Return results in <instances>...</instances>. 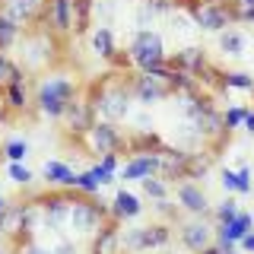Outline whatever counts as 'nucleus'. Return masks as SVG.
Listing matches in <instances>:
<instances>
[{
    "instance_id": "nucleus-1",
    "label": "nucleus",
    "mask_w": 254,
    "mask_h": 254,
    "mask_svg": "<svg viewBox=\"0 0 254 254\" xmlns=\"http://www.w3.org/2000/svg\"><path fill=\"white\" fill-rule=\"evenodd\" d=\"M130 99L133 95H130V86H127V76L111 73L108 79H102V83L92 86V92H89L86 102H89L95 121L118 124V121H124L127 111H130Z\"/></svg>"
},
{
    "instance_id": "nucleus-2",
    "label": "nucleus",
    "mask_w": 254,
    "mask_h": 254,
    "mask_svg": "<svg viewBox=\"0 0 254 254\" xmlns=\"http://www.w3.org/2000/svg\"><path fill=\"white\" fill-rule=\"evenodd\" d=\"M32 102L45 118H64L76 102V79L70 73H45L35 86Z\"/></svg>"
},
{
    "instance_id": "nucleus-3",
    "label": "nucleus",
    "mask_w": 254,
    "mask_h": 254,
    "mask_svg": "<svg viewBox=\"0 0 254 254\" xmlns=\"http://www.w3.org/2000/svg\"><path fill=\"white\" fill-rule=\"evenodd\" d=\"M175 3L188 6L194 26L206 32H219L222 35L235 22V3H226V0H175Z\"/></svg>"
},
{
    "instance_id": "nucleus-4",
    "label": "nucleus",
    "mask_w": 254,
    "mask_h": 254,
    "mask_svg": "<svg viewBox=\"0 0 254 254\" xmlns=\"http://www.w3.org/2000/svg\"><path fill=\"white\" fill-rule=\"evenodd\" d=\"M54 45H58V35L48 26L32 29L22 38V70L26 73H38L48 64H54Z\"/></svg>"
},
{
    "instance_id": "nucleus-5",
    "label": "nucleus",
    "mask_w": 254,
    "mask_h": 254,
    "mask_svg": "<svg viewBox=\"0 0 254 254\" xmlns=\"http://www.w3.org/2000/svg\"><path fill=\"white\" fill-rule=\"evenodd\" d=\"M172 242V226L169 222H149V226H137L121 232V251L143 254V251H165Z\"/></svg>"
},
{
    "instance_id": "nucleus-6",
    "label": "nucleus",
    "mask_w": 254,
    "mask_h": 254,
    "mask_svg": "<svg viewBox=\"0 0 254 254\" xmlns=\"http://www.w3.org/2000/svg\"><path fill=\"white\" fill-rule=\"evenodd\" d=\"M127 61H130L137 70L149 67V64L169 61V54H165V45H162V35H159V32H153V29L133 32L130 45H127Z\"/></svg>"
},
{
    "instance_id": "nucleus-7",
    "label": "nucleus",
    "mask_w": 254,
    "mask_h": 254,
    "mask_svg": "<svg viewBox=\"0 0 254 254\" xmlns=\"http://www.w3.org/2000/svg\"><path fill=\"white\" fill-rule=\"evenodd\" d=\"M83 149L86 153H92V156H108V153H118V149L127 143V137L121 133V127L118 124H111V121H95L89 127V133H86L83 140Z\"/></svg>"
},
{
    "instance_id": "nucleus-8",
    "label": "nucleus",
    "mask_w": 254,
    "mask_h": 254,
    "mask_svg": "<svg viewBox=\"0 0 254 254\" xmlns=\"http://www.w3.org/2000/svg\"><path fill=\"white\" fill-rule=\"evenodd\" d=\"M70 222H73V229H79L86 235H99L102 226L108 222V203H95L92 197L76 194L73 206H70Z\"/></svg>"
},
{
    "instance_id": "nucleus-9",
    "label": "nucleus",
    "mask_w": 254,
    "mask_h": 254,
    "mask_svg": "<svg viewBox=\"0 0 254 254\" xmlns=\"http://www.w3.org/2000/svg\"><path fill=\"white\" fill-rule=\"evenodd\" d=\"M178 238H181V245H185L190 254H200V251L210 248V245H216V229H210L206 219L190 216L188 222L178 226Z\"/></svg>"
},
{
    "instance_id": "nucleus-10",
    "label": "nucleus",
    "mask_w": 254,
    "mask_h": 254,
    "mask_svg": "<svg viewBox=\"0 0 254 254\" xmlns=\"http://www.w3.org/2000/svg\"><path fill=\"white\" fill-rule=\"evenodd\" d=\"M175 203H178V210H185L188 216H197V219H206V213H210L206 190L197 181H178L175 185Z\"/></svg>"
},
{
    "instance_id": "nucleus-11",
    "label": "nucleus",
    "mask_w": 254,
    "mask_h": 254,
    "mask_svg": "<svg viewBox=\"0 0 254 254\" xmlns=\"http://www.w3.org/2000/svg\"><path fill=\"white\" fill-rule=\"evenodd\" d=\"M127 86H130V95L143 105H156V102L169 99L172 89L169 83H162V79H153L146 73H127Z\"/></svg>"
},
{
    "instance_id": "nucleus-12",
    "label": "nucleus",
    "mask_w": 254,
    "mask_h": 254,
    "mask_svg": "<svg viewBox=\"0 0 254 254\" xmlns=\"http://www.w3.org/2000/svg\"><path fill=\"white\" fill-rule=\"evenodd\" d=\"M159 169H162V149L159 153H137L121 165V178L124 181H143V178L159 175Z\"/></svg>"
},
{
    "instance_id": "nucleus-13",
    "label": "nucleus",
    "mask_w": 254,
    "mask_h": 254,
    "mask_svg": "<svg viewBox=\"0 0 254 254\" xmlns=\"http://www.w3.org/2000/svg\"><path fill=\"white\" fill-rule=\"evenodd\" d=\"M140 213H143L140 194H133V190H127V188H121L115 194V200L108 203V222H115V226H121L127 219H137Z\"/></svg>"
},
{
    "instance_id": "nucleus-14",
    "label": "nucleus",
    "mask_w": 254,
    "mask_h": 254,
    "mask_svg": "<svg viewBox=\"0 0 254 254\" xmlns=\"http://www.w3.org/2000/svg\"><path fill=\"white\" fill-rule=\"evenodd\" d=\"M73 6H76V0H48V3H45L48 29H51L54 35H67V32H73Z\"/></svg>"
},
{
    "instance_id": "nucleus-15",
    "label": "nucleus",
    "mask_w": 254,
    "mask_h": 254,
    "mask_svg": "<svg viewBox=\"0 0 254 254\" xmlns=\"http://www.w3.org/2000/svg\"><path fill=\"white\" fill-rule=\"evenodd\" d=\"M64 121H67V133L70 137H76V140H83L86 133H89V127L95 124V115H92V108H89V102H73L70 105V111L64 115Z\"/></svg>"
},
{
    "instance_id": "nucleus-16",
    "label": "nucleus",
    "mask_w": 254,
    "mask_h": 254,
    "mask_svg": "<svg viewBox=\"0 0 254 254\" xmlns=\"http://www.w3.org/2000/svg\"><path fill=\"white\" fill-rule=\"evenodd\" d=\"M42 175H45V185L51 190H73V185H76V172L67 162H61V159H48Z\"/></svg>"
},
{
    "instance_id": "nucleus-17",
    "label": "nucleus",
    "mask_w": 254,
    "mask_h": 254,
    "mask_svg": "<svg viewBox=\"0 0 254 254\" xmlns=\"http://www.w3.org/2000/svg\"><path fill=\"white\" fill-rule=\"evenodd\" d=\"M251 229H254V216L242 210L232 222H229V226H219L216 229V242H235V245H242V238L248 235Z\"/></svg>"
},
{
    "instance_id": "nucleus-18",
    "label": "nucleus",
    "mask_w": 254,
    "mask_h": 254,
    "mask_svg": "<svg viewBox=\"0 0 254 254\" xmlns=\"http://www.w3.org/2000/svg\"><path fill=\"white\" fill-rule=\"evenodd\" d=\"M48 3V0H6L3 13H10L16 22H26V26H32V22H38V10Z\"/></svg>"
},
{
    "instance_id": "nucleus-19",
    "label": "nucleus",
    "mask_w": 254,
    "mask_h": 254,
    "mask_svg": "<svg viewBox=\"0 0 254 254\" xmlns=\"http://www.w3.org/2000/svg\"><path fill=\"white\" fill-rule=\"evenodd\" d=\"M70 206H73V197H70L67 190H51V194L38 203V210H42L45 216H51V222H58L64 216H70Z\"/></svg>"
},
{
    "instance_id": "nucleus-20",
    "label": "nucleus",
    "mask_w": 254,
    "mask_h": 254,
    "mask_svg": "<svg viewBox=\"0 0 254 254\" xmlns=\"http://www.w3.org/2000/svg\"><path fill=\"white\" fill-rule=\"evenodd\" d=\"M92 254H121V229L115 222H105L102 232L92 238Z\"/></svg>"
},
{
    "instance_id": "nucleus-21",
    "label": "nucleus",
    "mask_w": 254,
    "mask_h": 254,
    "mask_svg": "<svg viewBox=\"0 0 254 254\" xmlns=\"http://www.w3.org/2000/svg\"><path fill=\"white\" fill-rule=\"evenodd\" d=\"M92 51L99 54V58H105V61L118 58V42H115V32H111L108 26H99L92 32Z\"/></svg>"
},
{
    "instance_id": "nucleus-22",
    "label": "nucleus",
    "mask_w": 254,
    "mask_h": 254,
    "mask_svg": "<svg viewBox=\"0 0 254 254\" xmlns=\"http://www.w3.org/2000/svg\"><path fill=\"white\" fill-rule=\"evenodd\" d=\"M32 99L26 92V86H16V83H6L3 86V108L13 111V115H22V111H29Z\"/></svg>"
},
{
    "instance_id": "nucleus-23",
    "label": "nucleus",
    "mask_w": 254,
    "mask_h": 254,
    "mask_svg": "<svg viewBox=\"0 0 254 254\" xmlns=\"http://www.w3.org/2000/svg\"><path fill=\"white\" fill-rule=\"evenodd\" d=\"M140 188H143V197H149V200H169L172 197V181H165L162 175H153V178H143L140 181Z\"/></svg>"
},
{
    "instance_id": "nucleus-24",
    "label": "nucleus",
    "mask_w": 254,
    "mask_h": 254,
    "mask_svg": "<svg viewBox=\"0 0 254 254\" xmlns=\"http://www.w3.org/2000/svg\"><path fill=\"white\" fill-rule=\"evenodd\" d=\"M22 38V26L13 19L10 13L0 10V51H6V48H13L16 42Z\"/></svg>"
},
{
    "instance_id": "nucleus-25",
    "label": "nucleus",
    "mask_w": 254,
    "mask_h": 254,
    "mask_svg": "<svg viewBox=\"0 0 254 254\" xmlns=\"http://www.w3.org/2000/svg\"><path fill=\"white\" fill-rule=\"evenodd\" d=\"M95 178L102 181V188L108 185V181H115V175H121V162H118V153H108V156H102L99 162L89 169Z\"/></svg>"
},
{
    "instance_id": "nucleus-26",
    "label": "nucleus",
    "mask_w": 254,
    "mask_h": 254,
    "mask_svg": "<svg viewBox=\"0 0 254 254\" xmlns=\"http://www.w3.org/2000/svg\"><path fill=\"white\" fill-rule=\"evenodd\" d=\"M219 86H222V89L254 92V76H251V73H242V70H229V73H222V76H219Z\"/></svg>"
},
{
    "instance_id": "nucleus-27",
    "label": "nucleus",
    "mask_w": 254,
    "mask_h": 254,
    "mask_svg": "<svg viewBox=\"0 0 254 254\" xmlns=\"http://www.w3.org/2000/svg\"><path fill=\"white\" fill-rule=\"evenodd\" d=\"M73 190L79 197H95L102 190V181L95 178V175L86 169V172H76V185H73Z\"/></svg>"
},
{
    "instance_id": "nucleus-28",
    "label": "nucleus",
    "mask_w": 254,
    "mask_h": 254,
    "mask_svg": "<svg viewBox=\"0 0 254 254\" xmlns=\"http://www.w3.org/2000/svg\"><path fill=\"white\" fill-rule=\"evenodd\" d=\"M238 213H242L238 200H235V197H229V200H222L216 210H213V222H216V229H219V226H229V222H232Z\"/></svg>"
},
{
    "instance_id": "nucleus-29",
    "label": "nucleus",
    "mask_w": 254,
    "mask_h": 254,
    "mask_svg": "<svg viewBox=\"0 0 254 254\" xmlns=\"http://www.w3.org/2000/svg\"><path fill=\"white\" fill-rule=\"evenodd\" d=\"M219 48L226 54H232V58H238V54L245 51V35H242V32H235V29L222 32V35H219Z\"/></svg>"
},
{
    "instance_id": "nucleus-30",
    "label": "nucleus",
    "mask_w": 254,
    "mask_h": 254,
    "mask_svg": "<svg viewBox=\"0 0 254 254\" xmlns=\"http://www.w3.org/2000/svg\"><path fill=\"white\" fill-rule=\"evenodd\" d=\"M245 115H248V108H242V105H232V108L222 111V127H226V133L245 127Z\"/></svg>"
},
{
    "instance_id": "nucleus-31",
    "label": "nucleus",
    "mask_w": 254,
    "mask_h": 254,
    "mask_svg": "<svg viewBox=\"0 0 254 254\" xmlns=\"http://www.w3.org/2000/svg\"><path fill=\"white\" fill-rule=\"evenodd\" d=\"M89 16H92V0H76V6H73V32L89 29Z\"/></svg>"
},
{
    "instance_id": "nucleus-32",
    "label": "nucleus",
    "mask_w": 254,
    "mask_h": 254,
    "mask_svg": "<svg viewBox=\"0 0 254 254\" xmlns=\"http://www.w3.org/2000/svg\"><path fill=\"white\" fill-rule=\"evenodd\" d=\"M26 156H29V140L3 143V159H6V162H26Z\"/></svg>"
},
{
    "instance_id": "nucleus-33",
    "label": "nucleus",
    "mask_w": 254,
    "mask_h": 254,
    "mask_svg": "<svg viewBox=\"0 0 254 254\" xmlns=\"http://www.w3.org/2000/svg\"><path fill=\"white\" fill-rule=\"evenodd\" d=\"M6 175H10V181H16V185H32V178H35V172L26 162H6Z\"/></svg>"
},
{
    "instance_id": "nucleus-34",
    "label": "nucleus",
    "mask_w": 254,
    "mask_h": 254,
    "mask_svg": "<svg viewBox=\"0 0 254 254\" xmlns=\"http://www.w3.org/2000/svg\"><path fill=\"white\" fill-rule=\"evenodd\" d=\"M238 194H248V190L254 188V181H251V169L248 165H238Z\"/></svg>"
},
{
    "instance_id": "nucleus-35",
    "label": "nucleus",
    "mask_w": 254,
    "mask_h": 254,
    "mask_svg": "<svg viewBox=\"0 0 254 254\" xmlns=\"http://www.w3.org/2000/svg\"><path fill=\"white\" fill-rule=\"evenodd\" d=\"M153 206H156V213H159L162 219H172V216H178V203H172V197H169V200H156Z\"/></svg>"
},
{
    "instance_id": "nucleus-36",
    "label": "nucleus",
    "mask_w": 254,
    "mask_h": 254,
    "mask_svg": "<svg viewBox=\"0 0 254 254\" xmlns=\"http://www.w3.org/2000/svg\"><path fill=\"white\" fill-rule=\"evenodd\" d=\"M13 64H16V61H10V58H6V51H0V86H6V83H10Z\"/></svg>"
},
{
    "instance_id": "nucleus-37",
    "label": "nucleus",
    "mask_w": 254,
    "mask_h": 254,
    "mask_svg": "<svg viewBox=\"0 0 254 254\" xmlns=\"http://www.w3.org/2000/svg\"><path fill=\"white\" fill-rule=\"evenodd\" d=\"M222 188L229 190V197L238 194V172H232V169H226V172H222Z\"/></svg>"
},
{
    "instance_id": "nucleus-38",
    "label": "nucleus",
    "mask_w": 254,
    "mask_h": 254,
    "mask_svg": "<svg viewBox=\"0 0 254 254\" xmlns=\"http://www.w3.org/2000/svg\"><path fill=\"white\" fill-rule=\"evenodd\" d=\"M235 19L238 22H254V6H242L235 0Z\"/></svg>"
},
{
    "instance_id": "nucleus-39",
    "label": "nucleus",
    "mask_w": 254,
    "mask_h": 254,
    "mask_svg": "<svg viewBox=\"0 0 254 254\" xmlns=\"http://www.w3.org/2000/svg\"><path fill=\"white\" fill-rule=\"evenodd\" d=\"M146 6L153 13H165V10H175L178 3H175V0H146Z\"/></svg>"
},
{
    "instance_id": "nucleus-40",
    "label": "nucleus",
    "mask_w": 254,
    "mask_h": 254,
    "mask_svg": "<svg viewBox=\"0 0 254 254\" xmlns=\"http://www.w3.org/2000/svg\"><path fill=\"white\" fill-rule=\"evenodd\" d=\"M26 70L19 67V64H13V73H10V83H16V86H26Z\"/></svg>"
},
{
    "instance_id": "nucleus-41",
    "label": "nucleus",
    "mask_w": 254,
    "mask_h": 254,
    "mask_svg": "<svg viewBox=\"0 0 254 254\" xmlns=\"http://www.w3.org/2000/svg\"><path fill=\"white\" fill-rule=\"evenodd\" d=\"M238 248H242V251H248V254H254V229H251V232L242 238V245H238Z\"/></svg>"
},
{
    "instance_id": "nucleus-42",
    "label": "nucleus",
    "mask_w": 254,
    "mask_h": 254,
    "mask_svg": "<svg viewBox=\"0 0 254 254\" xmlns=\"http://www.w3.org/2000/svg\"><path fill=\"white\" fill-rule=\"evenodd\" d=\"M216 248H219V254H238L235 242H216Z\"/></svg>"
},
{
    "instance_id": "nucleus-43",
    "label": "nucleus",
    "mask_w": 254,
    "mask_h": 254,
    "mask_svg": "<svg viewBox=\"0 0 254 254\" xmlns=\"http://www.w3.org/2000/svg\"><path fill=\"white\" fill-rule=\"evenodd\" d=\"M245 130L254 137V108H248V115H245Z\"/></svg>"
},
{
    "instance_id": "nucleus-44",
    "label": "nucleus",
    "mask_w": 254,
    "mask_h": 254,
    "mask_svg": "<svg viewBox=\"0 0 254 254\" xmlns=\"http://www.w3.org/2000/svg\"><path fill=\"white\" fill-rule=\"evenodd\" d=\"M6 210H10V200H6V197H3V194H0V216H3V213H6Z\"/></svg>"
},
{
    "instance_id": "nucleus-45",
    "label": "nucleus",
    "mask_w": 254,
    "mask_h": 254,
    "mask_svg": "<svg viewBox=\"0 0 254 254\" xmlns=\"http://www.w3.org/2000/svg\"><path fill=\"white\" fill-rule=\"evenodd\" d=\"M200 254H219V248H216V245H210V248H206V251H200Z\"/></svg>"
},
{
    "instance_id": "nucleus-46",
    "label": "nucleus",
    "mask_w": 254,
    "mask_h": 254,
    "mask_svg": "<svg viewBox=\"0 0 254 254\" xmlns=\"http://www.w3.org/2000/svg\"><path fill=\"white\" fill-rule=\"evenodd\" d=\"M238 3H242V6H254V0H238Z\"/></svg>"
},
{
    "instance_id": "nucleus-47",
    "label": "nucleus",
    "mask_w": 254,
    "mask_h": 254,
    "mask_svg": "<svg viewBox=\"0 0 254 254\" xmlns=\"http://www.w3.org/2000/svg\"><path fill=\"white\" fill-rule=\"evenodd\" d=\"M156 254H172V251H156Z\"/></svg>"
},
{
    "instance_id": "nucleus-48",
    "label": "nucleus",
    "mask_w": 254,
    "mask_h": 254,
    "mask_svg": "<svg viewBox=\"0 0 254 254\" xmlns=\"http://www.w3.org/2000/svg\"><path fill=\"white\" fill-rule=\"evenodd\" d=\"M0 254H3V251H0Z\"/></svg>"
}]
</instances>
